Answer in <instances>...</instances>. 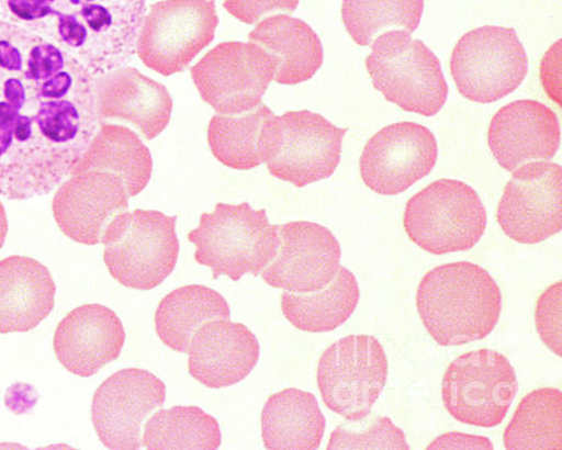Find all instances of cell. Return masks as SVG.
<instances>
[{"mask_svg": "<svg viewBox=\"0 0 562 450\" xmlns=\"http://www.w3.org/2000/svg\"><path fill=\"white\" fill-rule=\"evenodd\" d=\"M95 79L56 43L0 21V196L34 200L70 176L99 127Z\"/></svg>", "mask_w": 562, "mask_h": 450, "instance_id": "cell-1", "label": "cell"}, {"mask_svg": "<svg viewBox=\"0 0 562 450\" xmlns=\"http://www.w3.org/2000/svg\"><path fill=\"white\" fill-rule=\"evenodd\" d=\"M426 449H484L493 450L494 446L485 437L464 434H446L435 439Z\"/></svg>", "mask_w": 562, "mask_h": 450, "instance_id": "cell-36", "label": "cell"}, {"mask_svg": "<svg viewBox=\"0 0 562 450\" xmlns=\"http://www.w3.org/2000/svg\"><path fill=\"white\" fill-rule=\"evenodd\" d=\"M186 353L189 374L207 389L221 390L246 380L259 362L260 345L244 324L216 319L194 333Z\"/></svg>", "mask_w": 562, "mask_h": 450, "instance_id": "cell-22", "label": "cell"}, {"mask_svg": "<svg viewBox=\"0 0 562 450\" xmlns=\"http://www.w3.org/2000/svg\"><path fill=\"white\" fill-rule=\"evenodd\" d=\"M518 390L510 360L491 349L456 359L441 384L442 402L450 416L479 428L502 425Z\"/></svg>", "mask_w": 562, "mask_h": 450, "instance_id": "cell-12", "label": "cell"}, {"mask_svg": "<svg viewBox=\"0 0 562 450\" xmlns=\"http://www.w3.org/2000/svg\"><path fill=\"white\" fill-rule=\"evenodd\" d=\"M195 246L198 265L207 267L213 278L226 275L239 282L246 274L260 275L278 254L277 225L266 210H254L248 202L217 203L203 213L195 229L188 234Z\"/></svg>", "mask_w": 562, "mask_h": 450, "instance_id": "cell-4", "label": "cell"}, {"mask_svg": "<svg viewBox=\"0 0 562 450\" xmlns=\"http://www.w3.org/2000/svg\"><path fill=\"white\" fill-rule=\"evenodd\" d=\"M177 220L159 211L135 210L111 224L102 243L103 259L117 283L151 291L175 272L180 251Z\"/></svg>", "mask_w": 562, "mask_h": 450, "instance_id": "cell-6", "label": "cell"}, {"mask_svg": "<svg viewBox=\"0 0 562 450\" xmlns=\"http://www.w3.org/2000/svg\"><path fill=\"white\" fill-rule=\"evenodd\" d=\"M147 0H0V21L56 43L101 77L135 54Z\"/></svg>", "mask_w": 562, "mask_h": 450, "instance_id": "cell-2", "label": "cell"}, {"mask_svg": "<svg viewBox=\"0 0 562 450\" xmlns=\"http://www.w3.org/2000/svg\"><path fill=\"white\" fill-rule=\"evenodd\" d=\"M98 124L124 122L134 125L145 140L166 131L173 99L166 86L134 67H121L95 79Z\"/></svg>", "mask_w": 562, "mask_h": 450, "instance_id": "cell-19", "label": "cell"}, {"mask_svg": "<svg viewBox=\"0 0 562 450\" xmlns=\"http://www.w3.org/2000/svg\"><path fill=\"white\" fill-rule=\"evenodd\" d=\"M277 61L274 80L295 86L311 80L324 61L323 44L312 26L297 18L277 14L265 18L248 35Z\"/></svg>", "mask_w": 562, "mask_h": 450, "instance_id": "cell-24", "label": "cell"}, {"mask_svg": "<svg viewBox=\"0 0 562 450\" xmlns=\"http://www.w3.org/2000/svg\"><path fill=\"white\" fill-rule=\"evenodd\" d=\"M424 0H342L341 18L351 40L369 47L392 29L415 32L420 25Z\"/></svg>", "mask_w": 562, "mask_h": 450, "instance_id": "cell-32", "label": "cell"}, {"mask_svg": "<svg viewBox=\"0 0 562 450\" xmlns=\"http://www.w3.org/2000/svg\"><path fill=\"white\" fill-rule=\"evenodd\" d=\"M57 285L40 260L11 256L0 260V333H26L49 317Z\"/></svg>", "mask_w": 562, "mask_h": 450, "instance_id": "cell-23", "label": "cell"}, {"mask_svg": "<svg viewBox=\"0 0 562 450\" xmlns=\"http://www.w3.org/2000/svg\"><path fill=\"white\" fill-rule=\"evenodd\" d=\"M9 230L8 217L4 205L0 202V248L4 246Z\"/></svg>", "mask_w": 562, "mask_h": 450, "instance_id": "cell-37", "label": "cell"}, {"mask_svg": "<svg viewBox=\"0 0 562 450\" xmlns=\"http://www.w3.org/2000/svg\"><path fill=\"white\" fill-rule=\"evenodd\" d=\"M167 401V386L145 369L125 368L98 386L92 401L95 434L108 449L143 448L145 421Z\"/></svg>", "mask_w": 562, "mask_h": 450, "instance_id": "cell-14", "label": "cell"}, {"mask_svg": "<svg viewBox=\"0 0 562 450\" xmlns=\"http://www.w3.org/2000/svg\"><path fill=\"white\" fill-rule=\"evenodd\" d=\"M231 307L210 286L190 284L177 288L162 299L156 312L159 339L177 353H186L194 333L205 323L231 319Z\"/></svg>", "mask_w": 562, "mask_h": 450, "instance_id": "cell-27", "label": "cell"}, {"mask_svg": "<svg viewBox=\"0 0 562 450\" xmlns=\"http://www.w3.org/2000/svg\"><path fill=\"white\" fill-rule=\"evenodd\" d=\"M347 132L311 111L276 115L267 131L268 172L296 188L330 178L340 165Z\"/></svg>", "mask_w": 562, "mask_h": 450, "instance_id": "cell-8", "label": "cell"}, {"mask_svg": "<svg viewBox=\"0 0 562 450\" xmlns=\"http://www.w3.org/2000/svg\"><path fill=\"white\" fill-rule=\"evenodd\" d=\"M125 330L117 314L102 304L70 311L54 333L58 362L71 374L89 378L120 358Z\"/></svg>", "mask_w": 562, "mask_h": 450, "instance_id": "cell-21", "label": "cell"}, {"mask_svg": "<svg viewBox=\"0 0 562 450\" xmlns=\"http://www.w3.org/2000/svg\"><path fill=\"white\" fill-rule=\"evenodd\" d=\"M121 177L104 170L72 173L53 198V217L63 234L85 246L102 245L111 224L130 211Z\"/></svg>", "mask_w": 562, "mask_h": 450, "instance_id": "cell-18", "label": "cell"}, {"mask_svg": "<svg viewBox=\"0 0 562 450\" xmlns=\"http://www.w3.org/2000/svg\"><path fill=\"white\" fill-rule=\"evenodd\" d=\"M561 142L558 115L531 99L506 104L488 125L487 143L498 166L514 173L530 161L557 156Z\"/></svg>", "mask_w": 562, "mask_h": 450, "instance_id": "cell-20", "label": "cell"}, {"mask_svg": "<svg viewBox=\"0 0 562 450\" xmlns=\"http://www.w3.org/2000/svg\"><path fill=\"white\" fill-rule=\"evenodd\" d=\"M274 116L265 103L239 114H215L207 125L213 156L235 170H250L265 164L267 131Z\"/></svg>", "mask_w": 562, "mask_h": 450, "instance_id": "cell-29", "label": "cell"}, {"mask_svg": "<svg viewBox=\"0 0 562 450\" xmlns=\"http://www.w3.org/2000/svg\"><path fill=\"white\" fill-rule=\"evenodd\" d=\"M371 44L366 66L378 92L405 112L437 115L448 101L449 87L428 45L407 31L380 34Z\"/></svg>", "mask_w": 562, "mask_h": 450, "instance_id": "cell-5", "label": "cell"}, {"mask_svg": "<svg viewBox=\"0 0 562 450\" xmlns=\"http://www.w3.org/2000/svg\"><path fill=\"white\" fill-rule=\"evenodd\" d=\"M299 0H224L223 7L238 21L254 24L268 14L278 12L293 13Z\"/></svg>", "mask_w": 562, "mask_h": 450, "instance_id": "cell-35", "label": "cell"}, {"mask_svg": "<svg viewBox=\"0 0 562 450\" xmlns=\"http://www.w3.org/2000/svg\"><path fill=\"white\" fill-rule=\"evenodd\" d=\"M509 450L562 449V393L540 389L525 395L504 431Z\"/></svg>", "mask_w": 562, "mask_h": 450, "instance_id": "cell-31", "label": "cell"}, {"mask_svg": "<svg viewBox=\"0 0 562 450\" xmlns=\"http://www.w3.org/2000/svg\"><path fill=\"white\" fill-rule=\"evenodd\" d=\"M326 420L310 392L288 389L271 394L261 412V437L270 450H316Z\"/></svg>", "mask_w": 562, "mask_h": 450, "instance_id": "cell-25", "label": "cell"}, {"mask_svg": "<svg viewBox=\"0 0 562 450\" xmlns=\"http://www.w3.org/2000/svg\"><path fill=\"white\" fill-rule=\"evenodd\" d=\"M277 61L254 43L224 42L190 69L203 101L216 114L254 110L273 82Z\"/></svg>", "mask_w": 562, "mask_h": 450, "instance_id": "cell-13", "label": "cell"}, {"mask_svg": "<svg viewBox=\"0 0 562 450\" xmlns=\"http://www.w3.org/2000/svg\"><path fill=\"white\" fill-rule=\"evenodd\" d=\"M104 170L123 179L130 196L140 194L150 182L153 158L137 133L112 123L101 124L71 173Z\"/></svg>", "mask_w": 562, "mask_h": 450, "instance_id": "cell-26", "label": "cell"}, {"mask_svg": "<svg viewBox=\"0 0 562 450\" xmlns=\"http://www.w3.org/2000/svg\"><path fill=\"white\" fill-rule=\"evenodd\" d=\"M278 254L262 281L290 293L322 291L340 269L341 247L334 234L313 222L277 224Z\"/></svg>", "mask_w": 562, "mask_h": 450, "instance_id": "cell-17", "label": "cell"}, {"mask_svg": "<svg viewBox=\"0 0 562 450\" xmlns=\"http://www.w3.org/2000/svg\"><path fill=\"white\" fill-rule=\"evenodd\" d=\"M420 319L442 347L485 339L501 320L503 296L495 279L475 263L442 265L424 275L416 291Z\"/></svg>", "mask_w": 562, "mask_h": 450, "instance_id": "cell-3", "label": "cell"}, {"mask_svg": "<svg viewBox=\"0 0 562 450\" xmlns=\"http://www.w3.org/2000/svg\"><path fill=\"white\" fill-rule=\"evenodd\" d=\"M450 70L462 97L488 104L520 87L529 59L515 30L486 25L462 35L452 50Z\"/></svg>", "mask_w": 562, "mask_h": 450, "instance_id": "cell-9", "label": "cell"}, {"mask_svg": "<svg viewBox=\"0 0 562 450\" xmlns=\"http://www.w3.org/2000/svg\"><path fill=\"white\" fill-rule=\"evenodd\" d=\"M221 445L220 423L195 405L160 409L144 425L143 448L215 450Z\"/></svg>", "mask_w": 562, "mask_h": 450, "instance_id": "cell-30", "label": "cell"}, {"mask_svg": "<svg viewBox=\"0 0 562 450\" xmlns=\"http://www.w3.org/2000/svg\"><path fill=\"white\" fill-rule=\"evenodd\" d=\"M387 373V357L376 338L348 336L324 350L317 363V389L326 408L347 421H359L370 416Z\"/></svg>", "mask_w": 562, "mask_h": 450, "instance_id": "cell-10", "label": "cell"}, {"mask_svg": "<svg viewBox=\"0 0 562 450\" xmlns=\"http://www.w3.org/2000/svg\"><path fill=\"white\" fill-rule=\"evenodd\" d=\"M403 222L415 246L442 256L473 249L485 234L487 214L473 188L439 179L411 198Z\"/></svg>", "mask_w": 562, "mask_h": 450, "instance_id": "cell-7", "label": "cell"}, {"mask_svg": "<svg viewBox=\"0 0 562 450\" xmlns=\"http://www.w3.org/2000/svg\"><path fill=\"white\" fill-rule=\"evenodd\" d=\"M326 449L409 450L411 446L404 431L392 419L373 417L342 423L333 430Z\"/></svg>", "mask_w": 562, "mask_h": 450, "instance_id": "cell-33", "label": "cell"}, {"mask_svg": "<svg viewBox=\"0 0 562 450\" xmlns=\"http://www.w3.org/2000/svg\"><path fill=\"white\" fill-rule=\"evenodd\" d=\"M496 220L512 240L538 245L562 229V169L530 161L513 173L498 202Z\"/></svg>", "mask_w": 562, "mask_h": 450, "instance_id": "cell-15", "label": "cell"}, {"mask_svg": "<svg viewBox=\"0 0 562 450\" xmlns=\"http://www.w3.org/2000/svg\"><path fill=\"white\" fill-rule=\"evenodd\" d=\"M217 23L214 0H161L144 16L135 53L156 74L173 76L214 41Z\"/></svg>", "mask_w": 562, "mask_h": 450, "instance_id": "cell-11", "label": "cell"}, {"mask_svg": "<svg viewBox=\"0 0 562 450\" xmlns=\"http://www.w3.org/2000/svg\"><path fill=\"white\" fill-rule=\"evenodd\" d=\"M561 281L552 284L540 295L535 311V322L543 345L561 358Z\"/></svg>", "mask_w": 562, "mask_h": 450, "instance_id": "cell-34", "label": "cell"}, {"mask_svg": "<svg viewBox=\"0 0 562 450\" xmlns=\"http://www.w3.org/2000/svg\"><path fill=\"white\" fill-rule=\"evenodd\" d=\"M360 301L356 275L340 267L337 277L322 291L281 294V313L297 330L328 333L347 323Z\"/></svg>", "mask_w": 562, "mask_h": 450, "instance_id": "cell-28", "label": "cell"}, {"mask_svg": "<svg viewBox=\"0 0 562 450\" xmlns=\"http://www.w3.org/2000/svg\"><path fill=\"white\" fill-rule=\"evenodd\" d=\"M438 156L437 139L424 125L390 124L367 142L360 157V176L376 194H401L432 172Z\"/></svg>", "mask_w": 562, "mask_h": 450, "instance_id": "cell-16", "label": "cell"}]
</instances>
